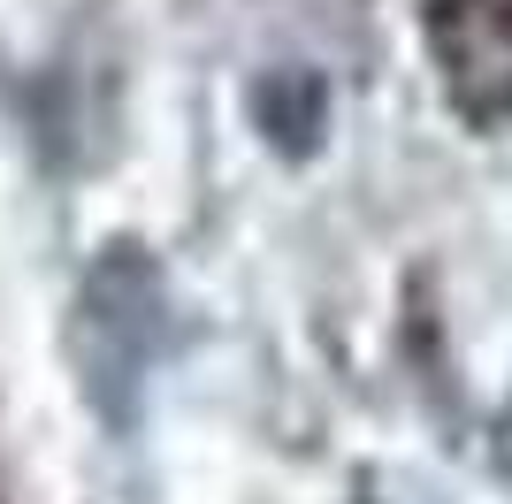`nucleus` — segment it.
I'll use <instances>...</instances> for the list:
<instances>
[{"mask_svg":"<svg viewBox=\"0 0 512 504\" xmlns=\"http://www.w3.org/2000/svg\"><path fill=\"white\" fill-rule=\"evenodd\" d=\"M436 62L467 115H512V0H436Z\"/></svg>","mask_w":512,"mask_h":504,"instance_id":"1","label":"nucleus"}]
</instances>
